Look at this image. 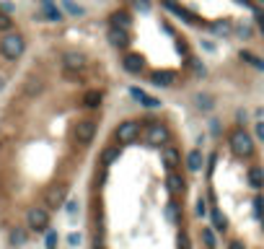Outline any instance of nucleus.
<instances>
[{"label": "nucleus", "mask_w": 264, "mask_h": 249, "mask_svg": "<svg viewBox=\"0 0 264 249\" xmlns=\"http://www.w3.org/2000/svg\"><path fill=\"white\" fill-rule=\"evenodd\" d=\"M26 52V39L16 29L13 21L5 11H0V88L8 83V78L16 70L18 60Z\"/></svg>", "instance_id": "1"}, {"label": "nucleus", "mask_w": 264, "mask_h": 249, "mask_svg": "<svg viewBox=\"0 0 264 249\" xmlns=\"http://www.w3.org/2000/svg\"><path fill=\"white\" fill-rule=\"evenodd\" d=\"M231 146L236 148V153H244V156L251 153V140H248V135L244 130H236L231 135Z\"/></svg>", "instance_id": "2"}, {"label": "nucleus", "mask_w": 264, "mask_h": 249, "mask_svg": "<svg viewBox=\"0 0 264 249\" xmlns=\"http://www.w3.org/2000/svg\"><path fill=\"white\" fill-rule=\"evenodd\" d=\"M138 130H140V127H138V125H132V122L122 125V127H119V133H117L119 143H130V140H135V138H138Z\"/></svg>", "instance_id": "3"}, {"label": "nucleus", "mask_w": 264, "mask_h": 249, "mask_svg": "<svg viewBox=\"0 0 264 249\" xmlns=\"http://www.w3.org/2000/svg\"><path fill=\"white\" fill-rule=\"evenodd\" d=\"M166 140V130L161 125H150L148 127V143H153V146H161Z\"/></svg>", "instance_id": "4"}]
</instances>
